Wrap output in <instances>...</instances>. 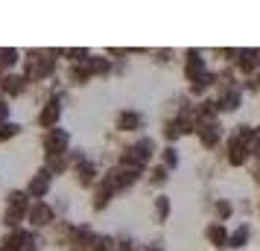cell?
Here are the masks:
<instances>
[{
  "label": "cell",
  "instance_id": "cell-1",
  "mask_svg": "<svg viewBox=\"0 0 260 251\" xmlns=\"http://www.w3.org/2000/svg\"><path fill=\"white\" fill-rule=\"evenodd\" d=\"M32 219H36L38 225H44V219H50V210L44 207V204H38V207H36V213H32Z\"/></svg>",
  "mask_w": 260,
  "mask_h": 251
}]
</instances>
